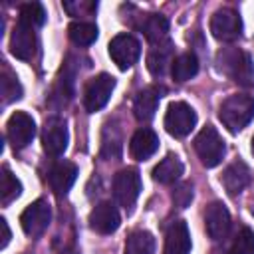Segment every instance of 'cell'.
<instances>
[{
	"instance_id": "1",
	"label": "cell",
	"mask_w": 254,
	"mask_h": 254,
	"mask_svg": "<svg viewBox=\"0 0 254 254\" xmlns=\"http://www.w3.org/2000/svg\"><path fill=\"white\" fill-rule=\"evenodd\" d=\"M218 117L230 133L242 131L254 117V97L244 93L230 95L228 99L222 101L218 109Z\"/></svg>"
},
{
	"instance_id": "2",
	"label": "cell",
	"mask_w": 254,
	"mask_h": 254,
	"mask_svg": "<svg viewBox=\"0 0 254 254\" xmlns=\"http://www.w3.org/2000/svg\"><path fill=\"white\" fill-rule=\"evenodd\" d=\"M194 151H196L200 163L204 167L212 169V167L220 165V161L226 153V147H224V141L218 135V131L212 125H206L194 137Z\"/></svg>"
},
{
	"instance_id": "3",
	"label": "cell",
	"mask_w": 254,
	"mask_h": 254,
	"mask_svg": "<svg viewBox=\"0 0 254 254\" xmlns=\"http://www.w3.org/2000/svg\"><path fill=\"white\" fill-rule=\"evenodd\" d=\"M218 58L222 60V71L228 73L238 85L252 87L254 85V64L248 54L240 50L220 52Z\"/></svg>"
},
{
	"instance_id": "4",
	"label": "cell",
	"mask_w": 254,
	"mask_h": 254,
	"mask_svg": "<svg viewBox=\"0 0 254 254\" xmlns=\"http://www.w3.org/2000/svg\"><path fill=\"white\" fill-rule=\"evenodd\" d=\"M196 125V113L194 109L185 101H173L167 107L165 113V129L173 137H187Z\"/></svg>"
},
{
	"instance_id": "5",
	"label": "cell",
	"mask_w": 254,
	"mask_h": 254,
	"mask_svg": "<svg viewBox=\"0 0 254 254\" xmlns=\"http://www.w3.org/2000/svg\"><path fill=\"white\" fill-rule=\"evenodd\" d=\"M115 89V77L109 73H99L95 77H91L85 85L83 91V105L89 113H95L99 109H103L111 97Z\"/></svg>"
},
{
	"instance_id": "6",
	"label": "cell",
	"mask_w": 254,
	"mask_h": 254,
	"mask_svg": "<svg viewBox=\"0 0 254 254\" xmlns=\"http://www.w3.org/2000/svg\"><path fill=\"white\" fill-rule=\"evenodd\" d=\"M210 32L218 42H234L242 34V20L236 10L220 8L210 18Z\"/></svg>"
},
{
	"instance_id": "7",
	"label": "cell",
	"mask_w": 254,
	"mask_h": 254,
	"mask_svg": "<svg viewBox=\"0 0 254 254\" xmlns=\"http://www.w3.org/2000/svg\"><path fill=\"white\" fill-rule=\"evenodd\" d=\"M109 56L119 69H129L137 64L141 56V44L131 34H117L109 42Z\"/></svg>"
},
{
	"instance_id": "8",
	"label": "cell",
	"mask_w": 254,
	"mask_h": 254,
	"mask_svg": "<svg viewBox=\"0 0 254 254\" xmlns=\"http://www.w3.org/2000/svg\"><path fill=\"white\" fill-rule=\"evenodd\" d=\"M141 192V177L137 169H123L113 179V194L117 202L125 208H131Z\"/></svg>"
},
{
	"instance_id": "9",
	"label": "cell",
	"mask_w": 254,
	"mask_h": 254,
	"mask_svg": "<svg viewBox=\"0 0 254 254\" xmlns=\"http://www.w3.org/2000/svg\"><path fill=\"white\" fill-rule=\"evenodd\" d=\"M6 135L16 151L28 147L36 135V123H34L32 115H28L26 111L12 113L8 119V125H6Z\"/></svg>"
},
{
	"instance_id": "10",
	"label": "cell",
	"mask_w": 254,
	"mask_h": 254,
	"mask_svg": "<svg viewBox=\"0 0 254 254\" xmlns=\"http://www.w3.org/2000/svg\"><path fill=\"white\" fill-rule=\"evenodd\" d=\"M52 220V208L46 200H34L32 204H28L20 216V224H22V230L28 234V236H40L48 224Z\"/></svg>"
},
{
	"instance_id": "11",
	"label": "cell",
	"mask_w": 254,
	"mask_h": 254,
	"mask_svg": "<svg viewBox=\"0 0 254 254\" xmlns=\"http://www.w3.org/2000/svg\"><path fill=\"white\" fill-rule=\"evenodd\" d=\"M42 145L44 151L52 157H60L67 147V127L65 121L60 117H50L44 123L42 131Z\"/></svg>"
},
{
	"instance_id": "12",
	"label": "cell",
	"mask_w": 254,
	"mask_h": 254,
	"mask_svg": "<svg viewBox=\"0 0 254 254\" xmlns=\"http://www.w3.org/2000/svg\"><path fill=\"white\" fill-rule=\"evenodd\" d=\"M204 226L212 240H222L230 230V212L218 200L210 202L204 210Z\"/></svg>"
},
{
	"instance_id": "13",
	"label": "cell",
	"mask_w": 254,
	"mask_h": 254,
	"mask_svg": "<svg viewBox=\"0 0 254 254\" xmlns=\"http://www.w3.org/2000/svg\"><path fill=\"white\" fill-rule=\"evenodd\" d=\"M119 224H121V216L111 202H99L89 212V226L99 234H111L119 228Z\"/></svg>"
},
{
	"instance_id": "14",
	"label": "cell",
	"mask_w": 254,
	"mask_h": 254,
	"mask_svg": "<svg viewBox=\"0 0 254 254\" xmlns=\"http://www.w3.org/2000/svg\"><path fill=\"white\" fill-rule=\"evenodd\" d=\"M10 52L18 60H32V56L36 52V34H34V28L18 22L14 26V32H12V38H10Z\"/></svg>"
},
{
	"instance_id": "15",
	"label": "cell",
	"mask_w": 254,
	"mask_h": 254,
	"mask_svg": "<svg viewBox=\"0 0 254 254\" xmlns=\"http://www.w3.org/2000/svg\"><path fill=\"white\" fill-rule=\"evenodd\" d=\"M161 93H163V89L157 87V85H149V87H145L137 93V97L133 101V113H135L137 121L147 123L155 117L157 105L161 101Z\"/></svg>"
},
{
	"instance_id": "16",
	"label": "cell",
	"mask_w": 254,
	"mask_h": 254,
	"mask_svg": "<svg viewBox=\"0 0 254 254\" xmlns=\"http://www.w3.org/2000/svg\"><path fill=\"white\" fill-rule=\"evenodd\" d=\"M77 179V167L71 161H60L50 169L48 181L56 194H65Z\"/></svg>"
},
{
	"instance_id": "17",
	"label": "cell",
	"mask_w": 254,
	"mask_h": 254,
	"mask_svg": "<svg viewBox=\"0 0 254 254\" xmlns=\"http://www.w3.org/2000/svg\"><path fill=\"white\" fill-rule=\"evenodd\" d=\"M157 149H159V137L153 129L143 127V129L135 131V135L131 137L129 153L137 161H147L151 155H155Z\"/></svg>"
},
{
	"instance_id": "18",
	"label": "cell",
	"mask_w": 254,
	"mask_h": 254,
	"mask_svg": "<svg viewBox=\"0 0 254 254\" xmlns=\"http://www.w3.org/2000/svg\"><path fill=\"white\" fill-rule=\"evenodd\" d=\"M220 183L224 185V189L228 190V194H238V192H242V190L248 187V183H250V169H248V165H246L244 161H234V163H230V165L224 169V173H222V177H220Z\"/></svg>"
},
{
	"instance_id": "19",
	"label": "cell",
	"mask_w": 254,
	"mask_h": 254,
	"mask_svg": "<svg viewBox=\"0 0 254 254\" xmlns=\"http://www.w3.org/2000/svg\"><path fill=\"white\" fill-rule=\"evenodd\" d=\"M190 252V232L187 222L175 220L165 238V254H189Z\"/></svg>"
},
{
	"instance_id": "20",
	"label": "cell",
	"mask_w": 254,
	"mask_h": 254,
	"mask_svg": "<svg viewBox=\"0 0 254 254\" xmlns=\"http://www.w3.org/2000/svg\"><path fill=\"white\" fill-rule=\"evenodd\" d=\"M185 167L177 155H167L155 169H153V179L161 185H171L181 179Z\"/></svg>"
},
{
	"instance_id": "21",
	"label": "cell",
	"mask_w": 254,
	"mask_h": 254,
	"mask_svg": "<svg viewBox=\"0 0 254 254\" xmlns=\"http://www.w3.org/2000/svg\"><path fill=\"white\" fill-rule=\"evenodd\" d=\"M169 64L173 65V48H171L169 42L167 44H159L147 56V67L155 77L165 75V71L169 69Z\"/></svg>"
},
{
	"instance_id": "22",
	"label": "cell",
	"mask_w": 254,
	"mask_h": 254,
	"mask_svg": "<svg viewBox=\"0 0 254 254\" xmlns=\"http://www.w3.org/2000/svg\"><path fill=\"white\" fill-rule=\"evenodd\" d=\"M141 28L151 44H163V40H167L169 34V20L163 14H147Z\"/></svg>"
},
{
	"instance_id": "23",
	"label": "cell",
	"mask_w": 254,
	"mask_h": 254,
	"mask_svg": "<svg viewBox=\"0 0 254 254\" xmlns=\"http://www.w3.org/2000/svg\"><path fill=\"white\" fill-rule=\"evenodd\" d=\"M198 71V60L192 52H185L181 56H177L173 60V67H171V73L175 77V81H189L190 77H194Z\"/></svg>"
},
{
	"instance_id": "24",
	"label": "cell",
	"mask_w": 254,
	"mask_h": 254,
	"mask_svg": "<svg viewBox=\"0 0 254 254\" xmlns=\"http://www.w3.org/2000/svg\"><path fill=\"white\" fill-rule=\"evenodd\" d=\"M155 252V238L147 230H135L129 234L125 242V254H153Z\"/></svg>"
},
{
	"instance_id": "25",
	"label": "cell",
	"mask_w": 254,
	"mask_h": 254,
	"mask_svg": "<svg viewBox=\"0 0 254 254\" xmlns=\"http://www.w3.org/2000/svg\"><path fill=\"white\" fill-rule=\"evenodd\" d=\"M67 36L75 46H89L97 40V26L93 22H73L67 28Z\"/></svg>"
},
{
	"instance_id": "26",
	"label": "cell",
	"mask_w": 254,
	"mask_h": 254,
	"mask_svg": "<svg viewBox=\"0 0 254 254\" xmlns=\"http://www.w3.org/2000/svg\"><path fill=\"white\" fill-rule=\"evenodd\" d=\"M20 22L30 26V28H38L46 22V10L40 2H28L20 8Z\"/></svg>"
},
{
	"instance_id": "27",
	"label": "cell",
	"mask_w": 254,
	"mask_h": 254,
	"mask_svg": "<svg viewBox=\"0 0 254 254\" xmlns=\"http://www.w3.org/2000/svg\"><path fill=\"white\" fill-rule=\"evenodd\" d=\"M20 192H22V183L8 171V167H4L2 169V190H0L2 204L8 206L12 200H16L20 196Z\"/></svg>"
},
{
	"instance_id": "28",
	"label": "cell",
	"mask_w": 254,
	"mask_h": 254,
	"mask_svg": "<svg viewBox=\"0 0 254 254\" xmlns=\"http://www.w3.org/2000/svg\"><path fill=\"white\" fill-rule=\"evenodd\" d=\"M2 95H4V103H12L22 97V85L18 77L12 75L8 69H4L2 73Z\"/></svg>"
},
{
	"instance_id": "29",
	"label": "cell",
	"mask_w": 254,
	"mask_h": 254,
	"mask_svg": "<svg viewBox=\"0 0 254 254\" xmlns=\"http://www.w3.org/2000/svg\"><path fill=\"white\" fill-rule=\"evenodd\" d=\"M228 254H254V232L250 228H242L236 234Z\"/></svg>"
},
{
	"instance_id": "30",
	"label": "cell",
	"mask_w": 254,
	"mask_h": 254,
	"mask_svg": "<svg viewBox=\"0 0 254 254\" xmlns=\"http://www.w3.org/2000/svg\"><path fill=\"white\" fill-rule=\"evenodd\" d=\"M192 200V185L190 183H181L175 187L173 190V202L179 206V208H185L189 206Z\"/></svg>"
},
{
	"instance_id": "31",
	"label": "cell",
	"mask_w": 254,
	"mask_h": 254,
	"mask_svg": "<svg viewBox=\"0 0 254 254\" xmlns=\"http://www.w3.org/2000/svg\"><path fill=\"white\" fill-rule=\"evenodd\" d=\"M2 222V230H4V238H2V248H6V244H8V240H10V228H8V222L2 218L0 220Z\"/></svg>"
},
{
	"instance_id": "32",
	"label": "cell",
	"mask_w": 254,
	"mask_h": 254,
	"mask_svg": "<svg viewBox=\"0 0 254 254\" xmlns=\"http://www.w3.org/2000/svg\"><path fill=\"white\" fill-rule=\"evenodd\" d=\"M62 254H75L73 250H65V252H62Z\"/></svg>"
},
{
	"instance_id": "33",
	"label": "cell",
	"mask_w": 254,
	"mask_h": 254,
	"mask_svg": "<svg viewBox=\"0 0 254 254\" xmlns=\"http://www.w3.org/2000/svg\"><path fill=\"white\" fill-rule=\"evenodd\" d=\"M250 149H252V155H254V137H252V145H250Z\"/></svg>"
}]
</instances>
